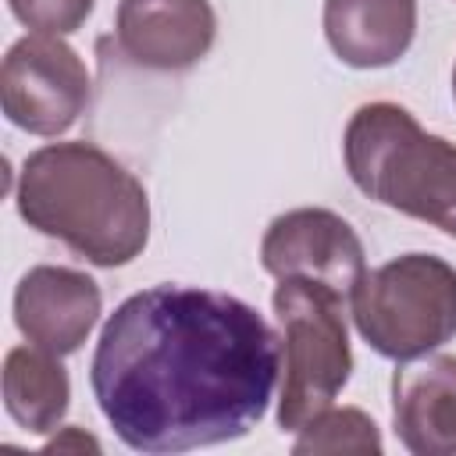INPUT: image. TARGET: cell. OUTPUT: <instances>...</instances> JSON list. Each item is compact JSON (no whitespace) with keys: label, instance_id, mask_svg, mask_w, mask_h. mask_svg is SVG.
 Masks as SVG:
<instances>
[{"label":"cell","instance_id":"6da1fadb","mask_svg":"<svg viewBox=\"0 0 456 456\" xmlns=\"http://www.w3.org/2000/svg\"><path fill=\"white\" fill-rule=\"evenodd\" d=\"M281 342L239 296L153 285L103 324L89 385L135 452H189L249 435L274 395Z\"/></svg>","mask_w":456,"mask_h":456},{"label":"cell","instance_id":"7a4b0ae2","mask_svg":"<svg viewBox=\"0 0 456 456\" xmlns=\"http://www.w3.org/2000/svg\"><path fill=\"white\" fill-rule=\"evenodd\" d=\"M28 228L64 242L96 267L132 264L150 239L142 182L96 142H46L21 164L14 189Z\"/></svg>","mask_w":456,"mask_h":456},{"label":"cell","instance_id":"3957f363","mask_svg":"<svg viewBox=\"0 0 456 456\" xmlns=\"http://www.w3.org/2000/svg\"><path fill=\"white\" fill-rule=\"evenodd\" d=\"M342 153L367 200L456 239V142L424 132L406 107L374 100L353 110Z\"/></svg>","mask_w":456,"mask_h":456},{"label":"cell","instance_id":"277c9868","mask_svg":"<svg viewBox=\"0 0 456 456\" xmlns=\"http://www.w3.org/2000/svg\"><path fill=\"white\" fill-rule=\"evenodd\" d=\"M349 314L378 356L435 353L456 335V267L435 253H403L363 274Z\"/></svg>","mask_w":456,"mask_h":456},{"label":"cell","instance_id":"5b68a950","mask_svg":"<svg viewBox=\"0 0 456 456\" xmlns=\"http://www.w3.org/2000/svg\"><path fill=\"white\" fill-rule=\"evenodd\" d=\"M271 306L285 335V381L278 395V428L296 435L317 413H324L349 381L353 370V349L346 331L349 299L303 278H281L274 285Z\"/></svg>","mask_w":456,"mask_h":456},{"label":"cell","instance_id":"8992f818","mask_svg":"<svg viewBox=\"0 0 456 456\" xmlns=\"http://www.w3.org/2000/svg\"><path fill=\"white\" fill-rule=\"evenodd\" d=\"M0 103L14 128L61 135L89 103V68L64 36L28 32L0 64Z\"/></svg>","mask_w":456,"mask_h":456},{"label":"cell","instance_id":"52a82bcc","mask_svg":"<svg viewBox=\"0 0 456 456\" xmlns=\"http://www.w3.org/2000/svg\"><path fill=\"white\" fill-rule=\"evenodd\" d=\"M260 264L271 278H303L353 299L367 274V253L356 228L324 207L278 214L260 239Z\"/></svg>","mask_w":456,"mask_h":456},{"label":"cell","instance_id":"ba28073f","mask_svg":"<svg viewBox=\"0 0 456 456\" xmlns=\"http://www.w3.org/2000/svg\"><path fill=\"white\" fill-rule=\"evenodd\" d=\"M217 36L210 0H121L114 14L118 50L150 71H185L207 57Z\"/></svg>","mask_w":456,"mask_h":456},{"label":"cell","instance_id":"9c48e42d","mask_svg":"<svg viewBox=\"0 0 456 456\" xmlns=\"http://www.w3.org/2000/svg\"><path fill=\"white\" fill-rule=\"evenodd\" d=\"M103 310L100 285L75 267L39 264L21 274L14 289V324L18 331L57 356L82 349Z\"/></svg>","mask_w":456,"mask_h":456},{"label":"cell","instance_id":"30bf717a","mask_svg":"<svg viewBox=\"0 0 456 456\" xmlns=\"http://www.w3.org/2000/svg\"><path fill=\"white\" fill-rule=\"evenodd\" d=\"M392 428L413 456H456V356L399 360L392 374Z\"/></svg>","mask_w":456,"mask_h":456},{"label":"cell","instance_id":"8fae6325","mask_svg":"<svg viewBox=\"0 0 456 456\" xmlns=\"http://www.w3.org/2000/svg\"><path fill=\"white\" fill-rule=\"evenodd\" d=\"M324 39L349 68H388L417 36V0H324Z\"/></svg>","mask_w":456,"mask_h":456},{"label":"cell","instance_id":"7c38bea8","mask_svg":"<svg viewBox=\"0 0 456 456\" xmlns=\"http://www.w3.org/2000/svg\"><path fill=\"white\" fill-rule=\"evenodd\" d=\"M71 381L57 353L39 346H14L4 356V406L11 420L32 435H50L64 420Z\"/></svg>","mask_w":456,"mask_h":456},{"label":"cell","instance_id":"4fadbf2b","mask_svg":"<svg viewBox=\"0 0 456 456\" xmlns=\"http://www.w3.org/2000/svg\"><path fill=\"white\" fill-rule=\"evenodd\" d=\"M296 435H299L292 442L296 456H306V452H363V456H378L381 452L378 424L356 406H338V410L328 406L324 413H317Z\"/></svg>","mask_w":456,"mask_h":456},{"label":"cell","instance_id":"5bb4252c","mask_svg":"<svg viewBox=\"0 0 456 456\" xmlns=\"http://www.w3.org/2000/svg\"><path fill=\"white\" fill-rule=\"evenodd\" d=\"M93 4L96 0H7L11 14L25 28L46 36H71L75 28H82L93 14Z\"/></svg>","mask_w":456,"mask_h":456},{"label":"cell","instance_id":"9a60e30c","mask_svg":"<svg viewBox=\"0 0 456 456\" xmlns=\"http://www.w3.org/2000/svg\"><path fill=\"white\" fill-rule=\"evenodd\" d=\"M71 445H93V449H100L93 438H86V435H82V431H75V428H71ZM53 449H64V442H61V438L46 442V452H53Z\"/></svg>","mask_w":456,"mask_h":456},{"label":"cell","instance_id":"2e32d148","mask_svg":"<svg viewBox=\"0 0 456 456\" xmlns=\"http://www.w3.org/2000/svg\"><path fill=\"white\" fill-rule=\"evenodd\" d=\"M452 100H456V64H452Z\"/></svg>","mask_w":456,"mask_h":456}]
</instances>
